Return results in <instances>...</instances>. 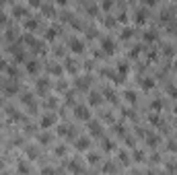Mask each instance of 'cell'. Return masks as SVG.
Here are the masks:
<instances>
[{"label":"cell","mask_w":177,"mask_h":175,"mask_svg":"<svg viewBox=\"0 0 177 175\" xmlns=\"http://www.w3.org/2000/svg\"><path fill=\"white\" fill-rule=\"evenodd\" d=\"M74 116H76L78 120H88V118H91V109L84 107V105H78V107L74 109Z\"/></svg>","instance_id":"6da1fadb"},{"label":"cell","mask_w":177,"mask_h":175,"mask_svg":"<svg viewBox=\"0 0 177 175\" xmlns=\"http://www.w3.org/2000/svg\"><path fill=\"white\" fill-rule=\"evenodd\" d=\"M101 46H103V52H105V54H113V52H115V43H113L111 39H103Z\"/></svg>","instance_id":"7a4b0ae2"},{"label":"cell","mask_w":177,"mask_h":175,"mask_svg":"<svg viewBox=\"0 0 177 175\" xmlns=\"http://www.w3.org/2000/svg\"><path fill=\"white\" fill-rule=\"evenodd\" d=\"M68 46H70V50L76 52V54H80V52L84 50V46H82V41H80V39H70V41H68Z\"/></svg>","instance_id":"3957f363"},{"label":"cell","mask_w":177,"mask_h":175,"mask_svg":"<svg viewBox=\"0 0 177 175\" xmlns=\"http://www.w3.org/2000/svg\"><path fill=\"white\" fill-rule=\"evenodd\" d=\"M101 101H103V95H99V93H91V97H88V103H91L93 107L101 105Z\"/></svg>","instance_id":"277c9868"},{"label":"cell","mask_w":177,"mask_h":175,"mask_svg":"<svg viewBox=\"0 0 177 175\" xmlns=\"http://www.w3.org/2000/svg\"><path fill=\"white\" fill-rule=\"evenodd\" d=\"M52 124H56V116H43L41 118V128H50Z\"/></svg>","instance_id":"5b68a950"},{"label":"cell","mask_w":177,"mask_h":175,"mask_svg":"<svg viewBox=\"0 0 177 175\" xmlns=\"http://www.w3.org/2000/svg\"><path fill=\"white\" fill-rule=\"evenodd\" d=\"M88 146H91V140H88V138H78V142H76L78 150H86Z\"/></svg>","instance_id":"8992f818"},{"label":"cell","mask_w":177,"mask_h":175,"mask_svg":"<svg viewBox=\"0 0 177 175\" xmlns=\"http://www.w3.org/2000/svg\"><path fill=\"white\" fill-rule=\"evenodd\" d=\"M58 134H60V136H74V130L62 126V128H58Z\"/></svg>","instance_id":"52a82bcc"},{"label":"cell","mask_w":177,"mask_h":175,"mask_svg":"<svg viewBox=\"0 0 177 175\" xmlns=\"http://www.w3.org/2000/svg\"><path fill=\"white\" fill-rule=\"evenodd\" d=\"M23 103H27L31 109H35V103H33V95H31V93H25V95H23Z\"/></svg>","instance_id":"ba28073f"},{"label":"cell","mask_w":177,"mask_h":175,"mask_svg":"<svg viewBox=\"0 0 177 175\" xmlns=\"http://www.w3.org/2000/svg\"><path fill=\"white\" fill-rule=\"evenodd\" d=\"M27 70H29L31 74H35V72L39 70V64H37L35 60H31V62H27Z\"/></svg>","instance_id":"9c48e42d"},{"label":"cell","mask_w":177,"mask_h":175,"mask_svg":"<svg viewBox=\"0 0 177 175\" xmlns=\"http://www.w3.org/2000/svg\"><path fill=\"white\" fill-rule=\"evenodd\" d=\"M88 84H91V78H76V86H80V89H86Z\"/></svg>","instance_id":"30bf717a"},{"label":"cell","mask_w":177,"mask_h":175,"mask_svg":"<svg viewBox=\"0 0 177 175\" xmlns=\"http://www.w3.org/2000/svg\"><path fill=\"white\" fill-rule=\"evenodd\" d=\"M140 84H142V89H152V86H154V80H152V78H142Z\"/></svg>","instance_id":"8fae6325"},{"label":"cell","mask_w":177,"mask_h":175,"mask_svg":"<svg viewBox=\"0 0 177 175\" xmlns=\"http://www.w3.org/2000/svg\"><path fill=\"white\" fill-rule=\"evenodd\" d=\"M48 86H50V80H48V78H43V80H39V82H37V89H39V93H43V91L48 89Z\"/></svg>","instance_id":"7c38bea8"},{"label":"cell","mask_w":177,"mask_h":175,"mask_svg":"<svg viewBox=\"0 0 177 175\" xmlns=\"http://www.w3.org/2000/svg\"><path fill=\"white\" fill-rule=\"evenodd\" d=\"M103 97H107V99L111 101V103H115V101H118V97L113 95V91H111V89H107V91H103Z\"/></svg>","instance_id":"4fadbf2b"},{"label":"cell","mask_w":177,"mask_h":175,"mask_svg":"<svg viewBox=\"0 0 177 175\" xmlns=\"http://www.w3.org/2000/svg\"><path fill=\"white\" fill-rule=\"evenodd\" d=\"M91 132H93V136H101V128L97 122H91Z\"/></svg>","instance_id":"5bb4252c"},{"label":"cell","mask_w":177,"mask_h":175,"mask_svg":"<svg viewBox=\"0 0 177 175\" xmlns=\"http://www.w3.org/2000/svg\"><path fill=\"white\" fill-rule=\"evenodd\" d=\"M48 70H50L52 74H62V68L58 66V64H50V66H48Z\"/></svg>","instance_id":"9a60e30c"},{"label":"cell","mask_w":177,"mask_h":175,"mask_svg":"<svg viewBox=\"0 0 177 175\" xmlns=\"http://www.w3.org/2000/svg\"><path fill=\"white\" fill-rule=\"evenodd\" d=\"M126 99H128L130 103H136V99H138V97H136V93H134V91H126Z\"/></svg>","instance_id":"2e32d148"},{"label":"cell","mask_w":177,"mask_h":175,"mask_svg":"<svg viewBox=\"0 0 177 175\" xmlns=\"http://www.w3.org/2000/svg\"><path fill=\"white\" fill-rule=\"evenodd\" d=\"M25 15H27V10L23 6H15V17H25Z\"/></svg>","instance_id":"e0dca14e"},{"label":"cell","mask_w":177,"mask_h":175,"mask_svg":"<svg viewBox=\"0 0 177 175\" xmlns=\"http://www.w3.org/2000/svg\"><path fill=\"white\" fill-rule=\"evenodd\" d=\"M118 70H120V76H124V78H126V74H128V66H126V64H120Z\"/></svg>","instance_id":"ac0fdd59"},{"label":"cell","mask_w":177,"mask_h":175,"mask_svg":"<svg viewBox=\"0 0 177 175\" xmlns=\"http://www.w3.org/2000/svg\"><path fill=\"white\" fill-rule=\"evenodd\" d=\"M150 107L154 109V111H161V107H163V103H161V101L157 99V101H152V105H150Z\"/></svg>","instance_id":"d6986e66"},{"label":"cell","mask_w":177,"mask_h":175,"mask_svg":"<svg viewBox=\"0 0 177 175\" xmlns=\"http://www.w3.org/2000/svg\"><path fill=\"white\" fill-rule=\"evenodd\" d=\"M68 169H70V171H82V165H78V163H70Z\"/></svg>","instance_id":"ffe728a7"},{"label":"cell","mask_w":177,"mask_h":175,"mask_svg":"<svg viewBox=\"0 0 177 175\" xmlns=\"http://www.w3.org/2000/svg\"><path fill=\"white\" fill-rule=\"evenodd\" d=\"M4 91H6V95H12V93L17 91V84H8V86H4Z\"/></svg>","instance_id":"44dd1931"},{"label":"cell","mask_w":177,"mask_h":175,"mask_svg":"<svg viewBox=\"0 0 177 175\" xmlns=\"http://www.w3.org/2000/svg\"><path fill=\"white\" fill-rule=\"evenodd\" d=\"M27 29L29 31H35L37 29V21H27Z\"/></svg>","instance_id":"7402d4cb"},{"label":"cell","mask_w":177,"mask_h":175,"mask_svg":"<svg viewBox=\"0 0 177 175\" xmlns=\"http://www.w3.org/2000/svg\"><path fill=\"white\" fill-rule=\"evenodd\" d=\"M103 148H105V150H113L115 144H113V142H109V140H105V142H103Z\"/></svg>","instance_id":"603a6c76"},{"label":"cell","mask_w":177,"mask_h":175,"mask_svg":"<svg viewBox=\"0 0 177 175\" xmlns=\"http://www.w3.org/2000/svg\"><path fill=\"white\" fill-rule=\"evenodd\" d=\"M144 37H146L148 41H152V39H157V33H152V31H146V33H144Z\"/></svg>","instance_id":"cb8c5ba5"},{"label":"cell","mask_w":177,"mask_h":175,"mask_svg":"<svg viewBox=\"0 0 177 175\" xmlns=\"http://www.w3.org/2000/svg\"><path fill=\"white\" fill-rule=\"evenodd\" d=\"M56 35H58V31H56V29H50V31L46 33V37H48V39H54Z\"/></svg>","instance_id":"d4e9b609"},{"label":"cell","mask_w":177,"mask_h":175,"mask_svg":"<svg viewBox=\"0 0 177 175\" xmlns=\"http://www.w3.org/2000/svg\"><path fill=\"white\" fill-rule=\"evenodd\" d=\"M39 140H41L43 144H48V142L52 140V136H50V134H43V136H39Z\"/></svg>","instance_id":"484cf974"},{"label":"cell","mask_w":177,"mask_h":175,"mask_svg":"<svg viewBox=\"0 0 177 175\" xmlns=\"http://www.w3.org/2000/svg\"><path fill=\"white\" fill-rule=\"evenodd\" d=\"M88 163H99V155H88Z\"/></svg>","instance_id":"4316f807"},{"label":"cell","mask_w":177,"mask_h":175,"mask_svg":"<svg viewBox=\"0 0 177 175\" xmlns=\"http://www.w3.org/2000/svg\"><path fill=\"white\" fill-rule=\"evenodd\" d=\"M169 95L177 99V89H175V86H169Z\"/></svg>","instance_id":"83f0119b"},{"label":"cell","mask_w":177,"mask_h":175,"mask_svg":"<svg viewBox=\"0 0 177 175\" xmlns=\"http://www.w3.org/2000/svg\"><path fill=\"white\" fill-rule=\"evenodd\" d=\"M144 19H146V15H144V12H138V15H136V21H138V23H142Z\"/></svg>","instance_id":"f1b7e54d"},{"label":"cell","mask_w":177,"mask_h":175,"mask_svg":"<svg viewBox=\"0 0 177 175\" xmlns=\"http://www.w3.org/2000/svg\"><path fill=\"white\" fill-rule=\"evenodd\" d=\"M19 171H25V173H27V171H31V169H29V165H23V163H21V165H19Z\"/></svg>","instance_id":"f546056e"},{"label":"cell","mask_w":177,"mask_h":175,"mask_svg":"<svg viewBox=\"0 0 177 175\" xmlns=\"http://www.w3.org/2000/svg\"><path fill=\"white\" fill-rule=\"evenodd\" d=\"M66 68H68V70H72V72L76 70V66H74V62H68V64H66Z\"/></svg>","instance_id":"4dcf8cb0"},{"label":"cell","mask_w":177,"mask_h":175,"mask_svg":"<svg viewBox=\"0 0 177 175\" xmlns=\"http://www.w3.org/2000/svg\"><path fill=\"white\" fill-rule=\"evenodd\" d=\"M138 54H140V48H134V50L130 52V56H132V58H134V56H138Z\"/></svg>","instance_id":"1f68e13d"},{"label":"cell","mask_w":177,"mask_h":175,"mask_svg":"<svg viewBox=\"0 0 177 175\" xmlns=\"http://www.w3.org/2000/svg\"><path fill=\"white\" fill-rule=\"evenodd\" d=\"M157 142H159V138H157V136H154V138H148V144H150V146H154Z\"/></svg>","instance_id":"d6a6232c"},{"label":"cell","mask_w":177,"mask_h":175,"mask_svg":"<svg viewBox=\"0 0 177 175\" xmlns=\"http://www.w3.org/2000/svg\"><path fill=\"white\" fill-rule=\"evenodd\" d=\"M4 23H6V15L0 12V25H4Z\"/></svg>","instance_id":"836d02e7"},{"label":"cell","mask_w":177,"mask_h":175,"mask_svg":"<svg viewBox=\"0 0 177 175\" xmlns=\"http://www.w3.org/2000/svg\"><path fill=\"white\" fill-rule=\"evenodd\" d=\"M120 161H122V163H128V155H126V152H122V155H120Z\"/></svg>","instance_id":"e575fe53"},{"label":"cell","mask_w":177,"mask_h":175,"mask_svg":"<svg viewBox=\"0 0 177 175\" xmlns=\"http://www.w3.org/2000/svg\"><path fill=\"white\" fill-rule=\"evenodd\" d=\"M64 150H66L64 146H58V148H56V155H64Z\"/></svg>","instance_id":"d590c367"},{"label":"cell","mask_w":177,"mask_h":175,"mask_svg":"<svg viewBox=\"0 0 177 175\" xmlns=\"http://www.w3.org/2000/svg\"><path fill=\"white\" fill-rule=\"evenodd\" d=\"M46 15H50V17H52V15H54V8H52V6H46Z\"/></svg>","instance_id":"8d00e7d4"},{"label":"cell","mask_w":177,"mask_h":175,"mask_svg":"<svg viewBox=\"0 0 177 175\" xmlns=\"http://www.w3.org/2000/svg\"><path fill=\"white\" fill-rule=\"evenodd\" d=\"M130 35H132V29H126V31L122 33V37H130Z\"/></svg>","instance_id":"74e56055"},{"label":"cell","mask_w":177,"mask_h":175,"mask_svg":"<svg viewBox=\"0 0 177 175\" xmlns=\"http://www.w3.org/2000/svg\"><path fill=\"white\" fill-rule=\"evenodd\" d=\"M29 2H31V6H39V4H41V0H29Z\"/></svg>","instance_id":"f35d334b"},{"label":"cell","mask_w":177,"mask_h":175,"mask_svg":"<svg viewBox=\"0 0 177 175\" xmlns=\"http://www.w3.org/2000/svg\"><path fill=\"white\" fill-rule=\"evenodd\" d=\"M144 2H146L148 6H152V4H157V0H144Z\"/></svg>","instance_id":"ab89813d"},{"label":"cell","mask_w":177,"mask_h":175,"mask_svg":"<svg viewBox=\"0 0 177 175\" xmlns=\"http://www.w3.org/2000/svg\"><path fill=\"white\" fill-rule=\"evenodd\" d=\"M0 167H2V161H0Z\"/></svg>","instance_id":"60d3db41"}]
</instances>
